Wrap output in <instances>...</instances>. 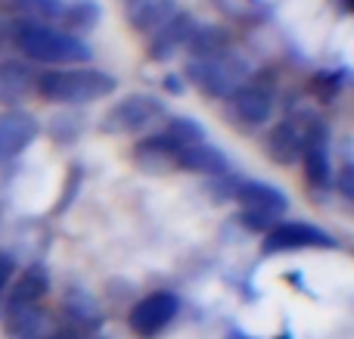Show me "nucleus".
Wrapping results in <instances>:
<instances>
[{"instance_id": "obj_14", "label": "nucleus", "mask_w": 354, "mask_h": 339, "mask_svg": "<svg viewBox=\"0 0 354 339\" xmlns=\"http://www.w3.org/2000/svg\"><path fill=\"white\" fill-rule=\"evenodd\" d=\"M268 153L274 156V162L289 165L305 153V131L295 122H280L268 137Z\"/></svg>"}, {"instance_id": "obj_15", "label": "nucleus", "mask_w": 354, "mask_h": 339, "mask_svg": "<svg viewBox=\"0 0 354 339\" xmlns=\"http://www.w3.org/2000/svg\"><path fill=\"white\" fill-rule=\"evenodd\" d=\"M174 16V0H128V19L134 28L156 31Z\"/></svg>"}, {"instance_id": "obj_21", "label": "nucleus", "mask_w": 354, "mask_h": 339, "mask_svg": "<svg viewBox=\"0 0 354 339\" xmlns=\"http://www.w3.org/2000/svg\"><path fill=\"white\" fill-rule=\"evenodd\" d=\"M66 311L75 324H81V327H97V324L103 321L97 302H93L84 290H68L66 293Z\"/></svg>"}, {"instance_id": "obj_8", "label": "nucleus", "mask_w": 354, "mask_h": 339, "mask_svg": "<svg viewBox=\"0 0 354 339\" xmlns=\"http://www.w3.org/2000/svg\"><path fill=\"white\" fill-rule=\"evenodd\" d=\"M233 196H236V203L243 205L245 212L270 218V221L289 209L286 193L277 190V187H270V184H264V181H243V184H236Z\"/></svg>"}, {"instance_id": "obj_9", "label": "nucleus", "mask_w": 354, "mask_h": 339, "mask_svg": "<svg viewBox=\"0 0 354 339\" xmlns=\"http://www.w3.org/2000/svg\"><path fill=\"white\" fill-rule=\"evenodd\" d=\"M6 336L10 339H47L50 321L41 305H6Z\"/></svg>"}, {"instance_id": "obj_6", "label": "nucleus", "mask_w": 354, "mask_h": 339, "mask_svg": "<svg viewBox=\"0 0 354 339\" xmlns=\"http://www.w3.org/2000/svg\"><path fill=\"white\" fill-rule=\"evenodd\" d=\"M177 311H180V299H177L174 293H165V290L149 293V296H143L140 302L131 309L128 324L137 336L149 339V336H159L162 330L177 318Z\"/></svg>"}, {"instance_id": "obj_12", "label": "nucleus", "mask_w": 354, "mask_h": 339, "mask_svg": "<svg viewBox=\"0 0 354 339\" xmlns=\"http://www.w3.org/2000/svg\"><path fill=\"white\" fill-rule=\"evenodd\" d=\"M193 28H196L193 19L183 16V12H174L162 28H156V37H153V44H149V56H153V59H171L174 50L187 47Z\"/></svg>"}, {"instance_id": "obj_26", "label": "nucleus", "mask_w": 354, "mask_h": 339, "mask_svg": "<svg viewBox=\"0 0 354 339\" xmlns=\"http://www.w3.org/2000/svg\"><path fill=\"white\" fill-rule=\"evenodd\" d=\"M47 339H78V336H75V333H50Z\"/></svg>"}, {"instance_id": "obj_18", "label": "nucleus", "mask_w": 354, "mask_h": 339, "mask_svg": "<svg viewBox=\"0 0 354 339\" xmlns=\"http://www.w3.org/2000/svg\"><path fill=\"white\" fill-rule=\"evenodd\" d=\"M230 47V37L224 28H193L187 41V50L193 53V59H212V56L227 53Z\"/></svg>"}, {"instance_id": "obj_7", "label": "nucleus", "mask_w": 354, "mask_h": 339, "mask_svg": "<svg viewBox=\"0 0 354 339\" xmlns=\"http://www.w3.org/2000/svg\"><path fill=\"white\" fill-rule=\"evenodd\" d=\"M37 131V118L25 109H10V112H0V165L3 162H12L19 153L35 143Z\"/></svg>"}, {"instance_id": "obj_23", "label": "nucleus", "mask_w": 354, "mask_h": 339, "mask_svg": "<svg viewBox=\"0 0 354 339\" xmlns=\"http://www.w3.org/2000/svg\"><path fill=\"white\" fill-rule=\"evenodd\" d=\"M12 274H16V262H12L10 253L0 249V290H6V284L12 280Z\"/></svg>"}, {"instance_id": "obj_17", "label": "nucleus", "mask_w": 354, "mask_h": 339, "mask_svg": "<svg viewBox=\"0 0 354 339\" xmlns=\"http://www.w3.org/2000/svg\"><path fill=\"white\" fill-rule=\"evenodd\" d=\"M177 168H189V172L199 174H218L227 168V159L218 147H208V143H196V147L180 149V159H177Z\"/></svg>"}, {"instance_id": "obj_25", "label": "nucleus", "mask_w": 354, "mask_h": 339, "mask_svg": "<svg viewBox=\"0 0 354 339\" xmlns=\"http://www.w3.org/2000/svg\"><path fill=\"white\" fill-rule=\"evenodd\" d=\"M165 81H168V91H174V93H180V91H183V87L177 84V81H180V78H174V75H168Z\"/></svg>"}, {"instance_id": "obj_19", "label": "nucleus", "mask_w": 354, "mask_h": 339, "mask_svg": "<svg viewBox=\"0 0 354 339\" xmlns=\"http://www.w3.org/2000/svg\"><path fill=\"white\" fill-rule=\"evenodd\" d=\"M100 3L97 0H72V3H66L62 6V22L68 25L72 31H87V28H93V25L100 22Z\"/></svg>"}, {"instance_id": "obj_10", "label": "nucleus", "mask_w": 354, "mask_h": 339, "mask_svg": "<svg viewBox=\"0 0 354 339\" xmlns=\"http://www.w3.org/2000/svg\"><path fill=\"white\" fill-rule=\"evenodd\" d=\"M134 159L147 172H171V168H177V159H180V147H174L165 134H153L137 143Z\"/></svg>"}, {"instance_id": "obj_22", "label": "nucleus", "mask_w": 354, "mask_h": 339, "mask_svg": "<svg viewBox=\"0 0 354 339\" xmlns=\"http://www.w3.org/2000/svg\"><path fill=\"white\" fill-rule=\"evenodd\" d=\"M19 6H28V10H37L41 16H50V19H56V16H62V0H16Z\"/></svg>"}, {"instance_id": "obj_5", "label": "nucleus", "mask_w": 354, "mask_h": 339, "mask_svg": "<svg viewBox=\"0 0 354 339\" xmlns=\"http://www.w3.org/2000/svg\"><path fill=\"white\" fill-rule=\"evenodd\" d=\"M261 249H264V255L292 253V249H336V240L326 230L314 228V224L280 221V224H270V230L261 240Z\"/></svg>"}, {"instance_id": "obj_24", "label": "nucleus", "mask_w": 354, "mask_h": 339, "mask_svg": "<svg viewBox=\"0 0 354 339\" xmlns=\"http://www.w3.org/2000/svg\"><path fill=\"white\" fill-rule=\"evenodd\" d=\"M336 187L345 193V196H351V199H354V165H345L342 172H339Z\"/></svg>"}, {"instance_id": "obj_13", "label": "nucleus", "mask_w": 354, "mask_h": 339, "mask_svg": "<svg viewBox=\"0 0 354 339\" xmlns=\"http://www.w3.org/2000/svg\"><path fill=\"white\" fill-rule=\"evenodd\" d=\"M305 174L314 187H330L333 184V165L330 153H326V131L317 125V131H305Z\"/></svg>"}, {"instance_id": "obj_2", "label": "nucleus", "mask_w": 354, "mask_h": 339, "mask_svg": "<svg viewBox=\"0 0 354 339\" xmlns=\"http://www.w3.org/2000/svg\"><path fill=\"white\" fill-rule=\"evenodd\" d=\"M118 81L97 68H53L37 78L41 97L53 103H93L115 91Z\"/></svg>"}, {"instance_id": "obj_4", "label": "nucleus", "mask_w": 354, "mask_h": 339, "mask_svg": "<svg viewBox=\"0 0 354 339\" xmlns=\"http://www.w3.org/2000/svg\"><path fill=\"white\" fill-rule=\"evenodd\" d=\"M165 116V106L153 93H131V97L118 100L103 118V128L109 134H131V131L153 128L159 118Z\"/></svg>"}, {"instance_id": "obj_20", "label": "nucleus", "mask_w": 354, "mask_h": 339, "mask_svg": "<svg viewBox=\"0 0 354 339\" xmlns=\"http://www.w3.org/2000/svg\"><path fill=\"white\" fill-rule=\"evenodd\" d=\"M162 134L168 137V140L174 143V147L187 149V147H196V143L205 140V128H202L196 118H187V116H177L171 122L165 125V131Z\"/></svg>"}, {"instance_id": "obj_11", "label": "nucleus", "mask_w": 354, "mask_h": 339, "mask_svg": "<svg viewBox=\"0 0 354 339\" xmlns=\"http://www.w3.org/2000/svg\"><path fill=\"white\" fill-rule=\"evenodd\" d=\"M230 103H233V112L249 125H264L270 118V112H274L270 91H264V87H258V84H239L236 91L230 93Z\"/></svg>"}, {"instance_id": "obj_1", "label": "nucleus", "mask_w": 354, "mask_h": 339, "mask_svg": "<svg viewBox=\"0 0 354 339\" xmlns=\"http://www.w3.org/2000/svg\"><path fill=\"white\" fill-rule=\"evenodd\" d=\"M16 50L28 56L31 62H47V66H75V62L91 59V47L72 31L53 28L47 22H19L12 31Z\"/></svg>"}, {"instance_id": "obj_3", "label": "nucleus", "mask_w": 354, "mask_h": 339, "mask_svg": "<svg viewBox=\"0 0 354 339\" xmlns=\"http://www.w3.org/2000/svg\"><path fill=\"white\" fill-rule=\"evenodd\" d=\"M245 75H249L245 59H239L233 53H221V56H212V59H196L189 66V78L205 93H212V97H230L245 81Z\"/></svg>"}, {"instance_id": "obj_16", "label": "nucleus", "mask_w": 354, "mask_h": 339, "mask_svg": "<svg viewBox=\"0 0 354 339\" xmlns=\"http://www.w3.org/2000/svg\"><path fill=\"white\" fill-rule=\"evenodd\" d=\"M50 290V274L44 265H31L25 268V274L12 284L10 293V302L6 305H37Z\"/></svg>"}, {"instance_id": "obj_27", "label": "nucleus", "mask_w": 354, "mask_h": 339, "mask_svg": "<svg viewBox=\"0 0 354 339\" xmlns=\"http://www.w3.org/2000/svg\"><path fill=\"white\" fill-rule=\"evenodd\" d=\"M0 221H3V205H0Z\"/></svg>"}]
</instances>
